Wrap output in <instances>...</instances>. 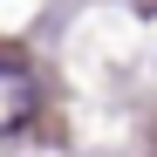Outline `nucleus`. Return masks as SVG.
<instances>
[{
    "instance_id": "obj_1",
    "label": "nucleus",
    "mask_w": 157,
    "mask_h": 157,
    "mask_svg": "<svg viewBox=\"0 0 157 157\" xmlns=\"http://www.w3.org/2000/svg\"><path fill=\"white\" fill-rule=\"evenodd\" d=\"M41 109V89H34V75L21 68V62H0V137H14V130H28Z\"/></svg>"
}]
</instances>
